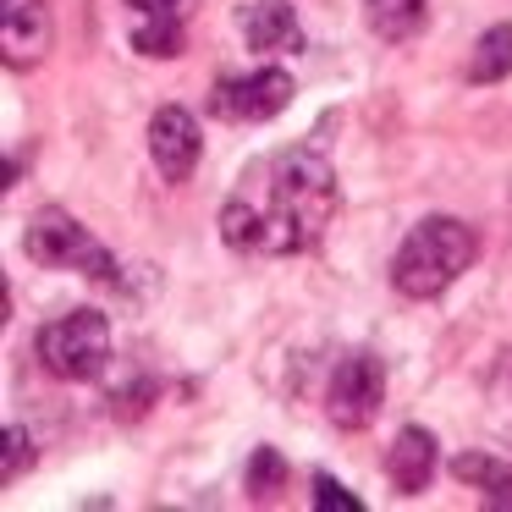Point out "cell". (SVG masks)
Wrapping results in <instances>:
<instances>
[{
	"instance_id": "5b68a950",
	"label": "cell",
	"mask_w": 512,
	"mask_h": 512,
	"mask_svg": "<svg viewBox=\"0 0 512 512\" xmlns=\"http://www.w3.org/2000/svg\"><path fill=\"white\" fill-rule=\"evenodd\" d=\"M380 402H386V364L369 347H353L331 364V380H325V419L336 430H364L375 424Z\"/></svg>"
},
{
	"instance_id": "30bf717a",
	"label": "cell",
	"mask_w": 512,
	"mask_h": 512,
	"mask_svg": "<svg viewBox=\"0 0 512 512\" xmlns=\"http://www.w3.org/2000/svg\"><path fill=\"white\" fill-rule=\"evenodd\" d=\"M237 23H243L248 45L259 56H292V50H303V23H298L292 0H259V6L237 12Z\"/></svg>"
},
{
	"instance_id": "277c9868",
	"label": "cell",
	"mask_w": 512,
	"mask_h": 512,
	"mask_svg": "<svg viewBox=\"0 0 512 512\" xmlns=\"http://www.w3.org/2000/svg\"><path fill=\"white\" fill-rule=\"evenodd\" d=\"M39 364L56 380H100L111 369V320L100 309H72L39 331Z\"/></svg>"
},
{
	"instance_id": "5bb4252c",
	"label": "cell",
	"mask_w": 512,
	"mask_h": 512,
	"mask_svg": "<svg viewBox=\"0 0 512 512\" xmlns=\"http://www.w3.org/2000/svg\"><path fill=\"white\" fill-rule=\"evenodd\" d=\"M512 72V23H496L479 34L474 56H468V83H501Z\"/></svg>"
},
{
	"instance_id": "ba28073f",
	"label": "cell",
	"mask_w": 512,
	"mask_h": 512,
	"mask_svg": "<svg viewBox=\"0 0 512 512\" xmlns=\"http://www.w3.org/2000/svg\"><path fill=\"white\" fill-rule=\"evenodd\" d=\"M199 155H204V138H199L193 111H182V105H160V111L149 116V160H155V171L177 188V182L193 177Z\"/></svg>"
},
{
	"instance_id": "2e32d148",
	"label": "cell",
	"mask_w": 512,
	"mask_h": 512,
	"mask_svg": "<svg viewBox=\"0 0 512 512\" xmlns=\"http://www.w3.org/2000/svg\"><path fill=\"white\" fill-rule=\"evenodd\" d=\"M28 468H34V441H28V430H17V424H12V430H6V468H0V479L17 485Z\"/></svg>"
},
{
	"instance_id": "8fae6325",
	"label": "cell",
	"mask_w": 512,
	"mask_h": 512,
	"mask_svg": "<svg viewBox=\"0 0 512 512\" xmlns=\"http://www.w3.org/2000/svg\"><path fill=\"white\" fill-rule=\"evenodd\" d=\"M386 479H391L397 496H419V490L435 479V435L419 430V424H408L386 452Z\"/></svg>"
},
{
	"instance_id": "6da1fadb",
	"label": "cell",
	"mask_w": 512,
	"mask_h": 512,
	"mask_svg": "<svg viewBox=\"0 0 512 512\" xmlns=\"http://www.w3.org/2000/svg\"><path fill=\"white\" fill-rule=\"evenodd\" d=\"M336 210H342V188L331 155L320 144H292L254 160L237 177L221 204V243L254 259L309 254L325 243Z\"/></svg>"
},
{
	"instance_id": "e0dca14e",
	"label": "cell",
	"mask_w": 512,
	"mask_h": 512,
	"mask_svg": "<svg viewBox=\"0 0 512 512\" xmlns=\"http://www.w3.org/2000/svg\"><path fill=\"white\" fill-rule=\"evenodd\" d=\"M314 507L320 512H364V501L347 496V485H336L331 474H314Z\"/></svg>"
},
{
	"instance_id": "8992f818",
	"label": "cell",
	"mask_w": 512,
	"mask_h": 512,
	"mask_svg": "<svg viewBox=\"0 0 512 512\" xmlns=\"http://www.w3.org/2000/svg\"><path fill=\"white\" fill-rule=\"evenodd\" d=\"M292 94H298V83H292L287 67H254V72H243V78L215 83L210 111L221 116V122H270V116H281L292 105Z\"/></svg>"
},
{
	"instance_id": "3957f363",
	"label": "cell",
	"mask_w": 512,
	"mask_h": 512,
	"mask_svg": "<svg viewBox=\"0 0 512 512\" xmlns=\"http://www.w3.org/2000/svg\"><path fill=\"white\" fill-rule=\"evenodd\" d=\"M23 254L34 259V265H45V270H72V276H89V281H116L122 276L111 248H105L78 215L61 210V204L34 210V221H28V232H23Z\"/></svg>"
},
{
	"instance_id": "4fadbf2b",
	"label": "cell",
	"mask_w": 512,
	"mask_h": 512,
	"mask_svg": "<svg viewBox=\"0 0 512 512\" xmlns=\"http://www.w3.org/2000/svg\"><path fill=\"white\" fill-rule=\"evenodd\" d=\"M364 17L386 45H402L430 23V0H364Z\"/></svg>"
},
{
	"instance_id": "9a60e30c",
	"label": "cell",
	"mask_w": 512,
	"mask_h": 512,
	"mask_svg": "<svg viewBox=\"0 0 512 512\" xmlns=\"http://www.w3.org/2000/svg\"><path fill=\"white\" fill-rule=\"evenodd\" d=\"M281 485H287V463H281L270 446H259L254 463H248V490H254V501H276Z\"/></svg>"
},
{
	"instance_id": "52a82bcc",
	"label": "cell",
	"mask_w": 512,
	"mask_h": 512,
	"mask_svg": "<svg viewBox=\"0 0 512 512\" xmlns=\"http://www.w3.org/2000/svg\"><path fill=\"white\" fill-rule=\"evenodd\" d=\"M199 0H122L127 39L149 61H177L188 50V23Z\"/></svg>"
},
{
	"instance_id": "7c38bea8",
	"label": "cell",
	"mask_w": 512,
	"mask_h": 512,
	"mask_svg": "<svg viewBox=\"0 0 512 512\" xmlns=\"http://www.w3.org/2000/svg\"><path fill=\"white\" fill-rule=\"evenodd\" d=\"M452 474H457V485L479 490L485 507H512V463H501L490 452H457Z\"/></svg>"
},
{
	"instance_id": "7a4b0ae2",
	"label": "cell",
	"mask_w": 512,
	"mask_h": 512,
	"mask_svg": "<svg viewBox=\"0 0 512 512\" xmlns=\"http://www.w3.org/2000/svg\"><path fill=\"white\" fill-rule=\"evenodd\" d=\"M474 259H479L474 226L457 221V215H424V221L402 237L397 254H391V287L413 303H430V298H441L446 287H457V281L474 270Z\"/></svg>"
},
{
	"instance_id": "9c48e42d",
	"label": "cell",
	"mask_w": 512,
	"mask_h": 512,
	"mask_svg": "<svg viewBox=\"0 0 512 512\" xmlns=\"http://www.w3.org/2000/svg\"><path fill=\"white\" fill-rule=\"evenodd\" d=\"M50 50L45 0H0V61L12 72H34Z\"/></svg>"
}]
</instances>
